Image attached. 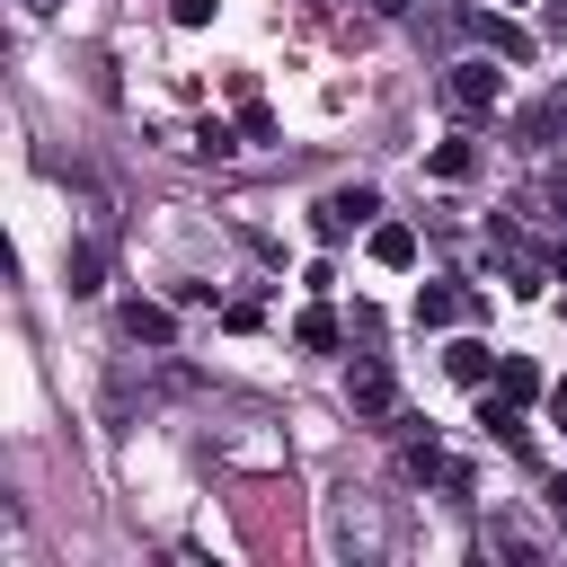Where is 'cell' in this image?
Here are the masks:
<instances>
[{
    "instance_id": "cell-3",
    "label": "cell",
    "mask_w": 567,
    "mask_h": 567,
    "mask_svg": "<svg viewBox=\"0 0 567 567\" xmlns=\"http://www.w3.org/2000/svg\"><path fill=\"white\" fill-rule=\"evenodd\" d=\"M346 408H354L363 425L399 416V381H390V363H381V354H354V363H346Z\"/></svg>"
},
{
    "instance_id": "cell-1",
    "label": "cell",
    "mask_w": 567,
    "mask_h": 567,
    "mask_svg": "<svg viewBox=\"0 0 567 567\" xmlns=\"http://www.w3.org/2000/svg\"><path fill=\"white\" fill-rule=\"evenodd\" d=\"M443 106H452V115H496V106H505V71H496V53L452 62V71H443Z\"/></svg>"
},
{
    "instance_id": "cell-9",
    "label": "cell",
    "mask_w": 567,
    "mask_h": 567,
    "mask_svg": "<svg viewBox=\"0 0 567 567\" xmlns=\"http://www.w3.org/2000/svg\"><path fill=\"white\" fill-rule=\"evenodd\" d=\"M549 381H540V363L532 354H496V399H514V408H532Z\"/></svg>"
},
{
    "instance_id": "cell-20",
    "label": "cell",
    "mask_w": 567,
    "mask_h": 567,
    "mask_svg": "<svg viewBox=\"0 0 567 567\" xmlns=\"http://www.w3.org/2000/svg\"><path fill=\"white\" fill-rule=\"evenodd\" d=\"M372 18H408V0H372Z\"/></svg>"
},
{
    "instance_id": "cell-12",
    "label": "cell",
    "mask_w": 567,
    "mask_h": 567,
    "mask_svg": "<svg viewBox=\"0 0 567 567\" xmlns=\"http://www.w3.org/2000/svg\"><path fill=\"white\" fill-rule=\"evenodd\" d=\"M443 372H452V381H496V346H478V337H461V346L443 354Z\"/></svg>"
},
{
    "instance_id": "cell-5",
    "label": "cell",
    "mask_w": 567,
    "mask_h": 567,
    "mask_svg": "<svg viewBox=\"0 0 567 567\" xmlns=\"http://www.w3.org/2000/svg\"><path fill=\"white\" fill-rule=\"evenodd\" d=\"M470 35H478V44L496 53V62H532V35H523V27L505 18V9H470Z\"/></svg>"
},
{
    "instance_id": "cell-18",
    "label": "cell",
    "mask_w": 567,
    "mask_h": 567,
    "mask_svg": "<svg viewBox=\"0 0 567 567\" xmlns=\"http://www.w3.org/2000/svg\"><path fill=\"white\" fill-rule=\"evenodd\" d=\"M540 408H549V425H567V372H558V381L540 390Z\"/></svg>"
},
{
    "instance_id": "cell-10",
    "label": "cell",
    "mask_w": 567,
    "mask_h": 567,
    "mask_svg": "<svg viewBox=\"0 0 567 567\" xmlns=\"http://www.w3.org/2000/svg\"><path fill=\"white\" fill-rule=\"evenodd\" d=\"M478 425H487V434H496V443H514V452H523V443H532V425H523V408H514V399H496V390H487V399H478Z\"/></svg>"
},
{
    "instance_id": "cell-19",
    "label": "cell",
    "mask_w": 567,
    "mask_h": 567,
    "mask_svg": "<svg viewBox=\"0 0 567 567\" xmlns=\"http://www.w3.org/2000/svg\"><path fill=\"white\" fill-rule=\"evenodd\" d=\"M549 514H558V523H567V478H549Z\"/></svg>"
},
{
    "instance_id": "cell-14",
    "label": "cell",
    "mask_w": 567,
    "mask_h": 567,
    "mask_svg": "<svg viewBox=\"0 0 567 567\" xmlns=\"http://www.w3.org/2000/svg\"><path fill=\"white\" fill-rule=\"evenodd\" d=\"M523 213H540V221H549V230L567 239V177H549V186H532V195H523Z\"/></svg>"
},
{
    "instance_id": "cell-17",
    "label": "cell",
    "mask_w": 567,
    "mask_h": 567,
    "mask_svg": "<svg viewBox=\"0 0 567 567\" xmlns=\"http://www.w3.org/2000/svg\"><path fill=\"white\" fill-rule=\"evenodd\" d=\"M168 18H177V27H204V18H213V0H168Z\"/></svg>"
},
{
    "instance_id": "cell-6",
    "label": "cell",
    "mask_w": 567,
    "mask_h": 567,
    "mask_svg": "<svg viewBox=\"0 0 567 567\" xmlns=\"http://www.w3.org/2000/svg\"><path fill=\"white\" fill-rule=\"evenodd\" d=\"M461 319H470L461 284H416V328H461Z\"/></svg>"
},
{
    "instance_id": "cell-8",
    "label": "cell",
    "mask_w": 567,
    "mask_h": 567,
    "mask_svg": "<svg viewBox=\"0 0 567 567\" xmlns=\"http://www.w3.org/2000/svg\"><path fill=\"white\" fill-rule=\"evenodd\" d=\"M363 239H372V266H390V275L416 266V230H408V221H372Z\"/></svg>"
},
{
    "instance_id": "cell-4",
    "label": "cell",
    "mask_w": 567,
    "mask_h": 567,
    "mask_svg": "<svg viewBox=\"0 0 567 567\" xmlns=\"http://www.w3.org/2000/svg\"><path fill=\"white\" fill-rule=\"evenodd\" d=\"M514 151H532V159H567V97H532V106L514 115Z\"/></svg>"
},
{
    "instance_id": "cell-7",
    "label": "cell",
    "mask_w": 567,
    "mask_h": 567,
    "mask_svg": "<svg viewBox=\"0 0 567 567\" xmlns=\"http://www.w3.org/2000/svg\"><path fill=\"white\" fill-rule=\"evenodd\" d=\"M124 337H133V346H168V337H177V310L133 292V301H124Z\"/></svg>"
},
{
    "instance_id": "cell-15",
    "label": "cell",
    "mask_w": 567,
    "mask_h": 567,
    "mask_svg": "<svg viewBox=\"0 0 567 567\" xmlns=\"http://www.w3.org/2000/svg\"><path fill=\"white\" fill-rule=\"evenodd\" d=\"M425 168H434V177H470V168H478V151H470V142H434V159H425Z\"/></svg>"
},
{
    "instance_id": "cell-13",
    "label": "cell",
    "mask_w": 567,
    "mask_h": 567,
    "mask_svg": "<svg viewBox=\"0 0 567 567\" xmlns=\"http://www.w3.org/2000/svg\"><path fill=\"white\" fill-rule=\"evenodd\" d=\"M292 337H301L310 354H337V310H328V301H310V310L292 319Z\"/></svg>"
},
{
    "instance_id": "cell-11",
    "label": "cell",
    "mask_w": 567,
    "mask_h": 567,
    "mask_svg": "<svg viewBox=\"0 0 567 567\" xmlns=\"http://www.w3.org/2000/svg\"><path fill=\"white\" fill-rule=\"evenodd\" d=\"M62 284H71V292H97V284H106V248H97V239H80V248L62 257Z\"/></svg>"
},
{
    "instance_id": "cell-16",
    "label": "cell",
    "mask_w": 567,
    "mask_h": 567,
    "mask_svg": "<svg viewBox=\"0 0 567 567\" xmlns=\"http://www.w3.org/2000/svg\"><path fill=\"white\" fill-rule=\"evenodd\" d=\"M239 133H248V142H266V133H275V115H266L257 97H239Z\"/></svg>"
},
{
    "instance_id": "cell-2",
    "label": "cell",
    "mask_w": 567,
    "mask_h": 567,
    "mask_svg": "<svg viewBox=\"0 0 567 567\" xmlns=\"http://www.w3.org/2000/svg\"><path fill=\"white\" fill-rule=\"evenodd\" d=\"M372 213H381V195H372V186H337V195H319V204H310V230L337 248V239L372 230Z\"/></svg>"
}]
</instances>
